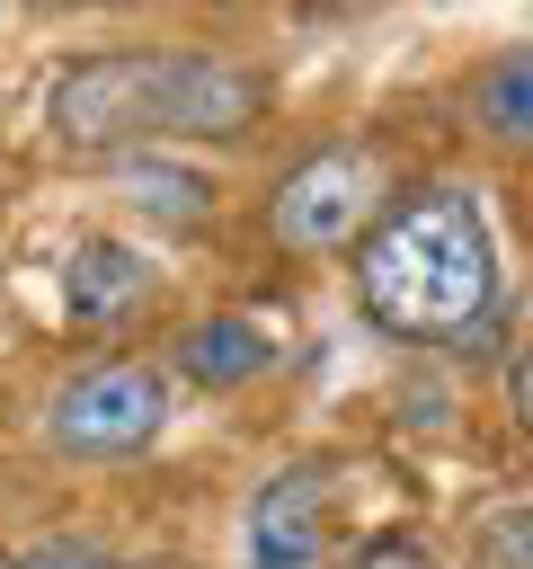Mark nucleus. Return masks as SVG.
<instances>
[{
	"label": "nucleus",
	"mask_w": 533,
	"mask_h": 569,
	"mask_svg": "<svg viewBox=\"0 0 533 569\" xmlns=\"http://www.w3.org/2000/svg\"><path fill=\"white\" fill-rule=\"evenodd\" d=\"M355 302L400 347H489L506 329V258L471 187H409L355 249Z\"/></svg>",
	"instance_id": "1"
},
{
	"label": "nucleus",
	"mask_w": 533,
	"mask_h": 569,
	"mask_svg": "<svg viewBox=\"0 0 533 569\" xmlns=\"http://www.w3.org/2000/svg\"><path fill=\"white\" fill-rule=\"evenodd\" d=\"M160 427H169V373L142 365V356L80 365V373L44 400V445H53V453H80V462H124V453H142Z\"/></svg>",
	"instance_id": "2"
},
{
	"label": "nucleus",
	"mask_w": 533,
	"mask_h": 569,
	"mask_svg": "<svg viewBox=\"0 0 533 569\" xmlns=\"http://www.w3.org/2000/svg\"><path fill=\"white\" fill-rule=\"evenodd\" d=\"M382 213H391V196H382V160L364 142H329V151L293 160L266 196V231L284 249H346V240L364 249V231Z\"/></svg>",
	"instance_id": "3"
},
{
	"label": "nucleus",
	"mask_w": 533,
	"mask_h": 569,
	"mask_svg": "<svg viewBox=\"0 0 533 569\" xmlns=\"http://www.w3.org/2000/svg\"><path fill=\"white\" fill-rule=\"evenodd\" d=\"M169 116V44H133V53H89L53 80V133L71 151H115L160 133Z\"/></svg>",
	"instance_id": "4"
},
{
	"label": "nucleus",
	"mask_w": 533,
	"mask_h": 569,
	"mask_svg": "<svg viewBox=\"0 0 533 569\" xmlns=\"http://www.w3.org/2000/svg\"><path fill=\"white\" fill-rule=\"evenodd\" d=\"M240 569H329V480L320 462H284L258 480L240 516Z\"/></svg>",
	"instance_id": "5"
},
{
	"label": "nucleus",
	"mask_w": 533,
	"mask_h": 569,
	"mask_svg": "<svg viewBox=\"0 0 533 569\" xmlns=\"http://www.w3.org/2000/svg\"><path fill=\"white\" fill-rule=\"evenodd\" d=\"M142 293H151V267H142V249L115 240V231H89V240L71 249V267H62V311H71V329H107V320H124Z\"/></svg>",
	"instance_id": "6"
},
{
	"label": "nucleus",
	"mask_w": 533,
	"mask_h": 569,
	"mask_svg": "<svg viewBox=\"0 0 533 569\" xmlns=\"http://www.w3.org/2000/svg\"><path fill=\"white\" fill-rule=\"evenodd\" d=\"M275 365V338L258 329V320H195L187 338H178V373L187 382H204V391H231V382H249V373H266Z\"/></svg>",
	"instance_id": "7"
},
{
	"label": "nucleus",
	"mask_w": 533,
	"mask_h": 569,
	"mask_svg": "<svg viewBox=\"0 0 533 569\" xmlns=\"http://www.w3.org/2000/svg\"><path fill=\"white\" fill-rule=\"evenodd\" d=\"M471 124L506 151H533V44L497 53L480 80H471Z\"/></svg>",
	"instance_id": "8"
},
{
	"label": "nucleus",
	"mask_w": 533,
	"mask_h": 569,
	"mask_svg": "<svg viewBox=\"0 0 533 569\" xmlns=\"http://www.w3.org/2000/svg\"><path fill=\"white\" fill-rule=\"evenodd\" d=\"M124 187H133V204H142L151 222H169V231H195V222L213 213V187H204L195 169H169V160H124Z\"/></svg>",
	"instance_id": "9"
},
{
	"label": "nucleus",
	"mask_w": 533,
	"mask_h": 569,
	"mask_svg": "<svg viewBox=\"0 0 533 569\" xmlns=\"http://www.w3.org/2000/svg\"><path fill=\"white\" fill-rule=\"evenodd\" d=\"M471 551H480V569H533V507H497V516H480Z\"/></svg>",
	"instance_id": "10"
},
{
	"label": "nucleus",
	"mask_w": 533,
	"mask_h": 569,
	"mask_svg": "<svg viewBox=\"0 0 533 569\" xmlns=\"http://www.w3.org/2000/svg\"><path fill=\"white\" fill-rule=\"evenodd\" d=\"M355 569H444V560H435L418 533H373V542L355 551Z\"/></svg>",
	"instance_id": "11"
},
{
	"label": "nucleus",
	"mask_w": 533,
	"mask_h": 569,
	"mask_svg": "<svg viewBox=\"0 0 533 569\" xmlns=\"http://www.w3.org/2000/svg\"><path fill=\"white\" fill-rule=\"evenodd\" d=\"M18 569H107V551H98V542H80V533H53V542H36Z\"/></svg>",
	"instance_id": "12"
},
{
	"label": "nucleus",
	"mask_w": 533,
	"mask_h": 569,
	"mask_svg": "<svg viewBox=\"0 0 533 569\" xmlns=\"http://www.w3.org/2000/svg\"><path fill=\"white\" fill-rule=\"evenodd\" d=\"M506 400H515V418H524V436H533V347L515 356V373H506Z\"/></svg>",
	"instance_id": "13"
},
{
	"label": "nucleus",
	"mask_w": 533,
	"mask_h": 569,
	"mask_svg": "<svg viewBox=\"0 0 533 569\" xmlns=\"http://www.w3.org/2000/svg\"><path fill=\"white\" fill-rule=\"evenodd\" d=\"M0 569H18V560H0Z\"/></svg>",
	"instance_id": "14"
}]
</instances>
